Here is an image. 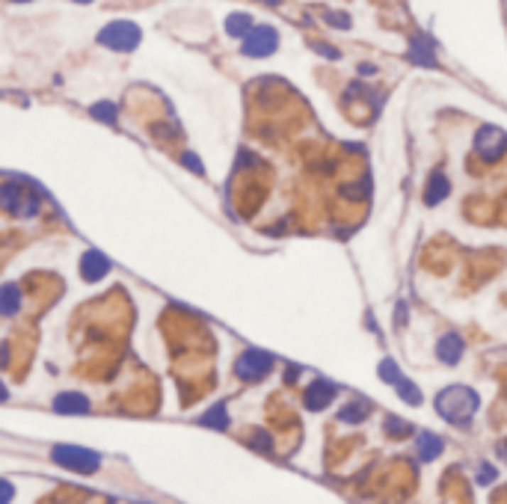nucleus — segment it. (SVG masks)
I'll use <instances>...</instances> for the list:
<instances>
[{
    "mask_svg": "<svg viewBox=\"0 0 507 504\" xmlns=\"http://www.w3.org/2000/svg\"><path fill=\"white\" fill-rule=\"evenodd\" d=\"M0 486H4V501H9V498H12V483H9V481H4Z\"/></svg>",
    "mask_w": 507,
    "mask_h": 504,
    "instance_id": "nucleus-25",
    "label": "nucleus"
},
{
    "mask_svg": "<svg viewBox=\"0 0 507 504\" xmlns=\"http://www.w3.org/2000/svg\"><path fill=\"white\" fill-rule=\"evenodd\" d=\"M77 4H89V0H77Z\"/></svg>",
    "mask_w": 507,
    "mask_h": 504,
    "instance_id": "nucleus-26",
    "label": "nucleus"
},
{
    "mask_svg": "<svg viewBox=\"0 0 507 504\" xmlns=\"http://www.w3.org/2000/svg\"><path fill=\"white\" fill-rule=\"evenodd\" d=\"M143 39V30L133 21H110L98 33V42L110 50H133Z\"/></svg>",
    "mask_w": 507,
    "mask_h": 504,
    "instance_id": "nucleus-3",
    "label": "nucleus"
},
{
    "mask_svg": "<svg viewBox=\"0 0 507 504\" xmlns=\"http://www.w3.org/2000/svg\"><path fill=\"white\" fill-rule=\"evenodd\" d=\"M89 410H92L89 398L80 392H60L54 398V412H60V415H87Z\"/></svg>",
    "mask_w": 507,
    "mask_h": 504,
    "instance_id": "nucleus-11",
    "label": "nucleus"
},
{
    "mask_svg": "<svg viewBox=\"0 0 507 504\" xmlns=\"http://www.w3.org/2000/svg\"><path fill=\"white\" fill-rule=\"evenodd\" d=\"M448 196H451V181L436 170L427 181V187H425V202L427 205H439V202H445Z\"/></svg>",
    "mask_w": 507,
    "mask_h": 504,
    "instance_id": "nucleus-13",
    "label": "nucleus"
},
{
    "mask_svg": "<svg viewBox=\"0 0 507 504\" xmlns=\"http://www.w3.org/2000/svg\"><path fill=\"white\" fill-rule=\"evenodd\" d=\"M504 148H507V133L501 131V128H496V125H484V128H478V133H475V151H478V158H484V160H498L501 155H504Z\"/></svg>",
    "mask_w": 507,
    "mask_h": 504,
    "instance_id": "nucleus-6",
    "label": "nucleus"
},
{
    "mask_svg": "<svg viewBox=\"0 0 507 504\" xmlns=\"http://www.w3.org/2000/svg\"><path fill=\"white\" fill-rule=\"evenodd\" d=\"M4 205H6L9 214L30 220V217H36V211H39V199L30 196V193H27L24 187H18L15 181H6V184H4Z\"/></svg>",
    "mask_w": 507,
    "mask_h": 504,
    "instance_id": "nucleus-7",
    "label": "nucleus"
},
{
    "mask_svg": "<svg viewBox=\"0 0 507 504\" xmlns=\"http://www.w3.org/2000/svg\"><path fill=\"white\" fill-rule=\"evenodd\" d=\"M380 380L383 383H392V385H398L403 380V374L398 371V362L395 359H383L380 362Z\"/></svg>",
    "mask_w": 507,
    "mask_h": 504,
    "instance_id": "nucleus-20",
    "label": "nucleus"
},
{
    "mask_svg": "<svg viewBox=\"0 0 507 504\" xmlns=\"http://www.w3.org/2000/svg\"><path fill=\"white\" fill-rule=\"evenodd\" d=\"M184 166H187V170H193L196 175H205V170H202L199 158H196V155H190V151H187V155H184Z\"/></svg>",
    "mask_w": 507,
    "mask_h": 504,
    "instance_id": "nucleus-24",
    "label": "nucleus"
},
{
    "mask_svg": "<svg viewBox=\"0 0 507 504\" xmlns=\"http://www.w3.org/2000/svg\"><path fill=\"white\" fill-rule=\"evenodd\" d=\"M445 451V445H442V439H439L436 433H430V430H421L418 436H415V454H418V460H425V463H433L439 454Z\"/></svg>",
    "mask_w": 507,
    "mask_h": 504,
    "instance_id": "nucleus-12",
    "label": "nucleus"
},
{
    "mask_svg": "<svg viewBox=\"0 0 507 504\" xmlns=\"http://www.w3.org/2000/svg\"><path fill=\"white\" fill-rule=\"evenodd\" d=\"M433 407H436V412L442 415L448 424L469 427L471 418H475L478 410H481V398H478L475 389H469V385L454 383V385H445V389L436 395Z\"/></svg>",
    "mask_w": 507,
    "mask_h": 504,
    "instance_id": "nucleus-1",
    "label": "nucleus"
},
{
    "mask_svg": "<svg viewBox=\"0 0 507 504\" xmlns=\"http://www.w3.org/2000/svg\"><path fill=\"white\" fill-rule=\"evenodd\" d=\"M12 4H24V0H12Z\"/></svg>",
    "mask_w": 507,
    "mask_h": 504,
    "instance_id": "nucleus-27",
    "label": "nucleus"
},
{
    "mask_svg": "<svg viewBox=\"0 0 507 504\" xmlns=\"http://www.w3.org/2000/svg\"><path fill=\"white\" fill-rule=\"evenodd\" d=\"M398 392H400V398L407 400V403H413V407H418V403H421V392H418V385H415V383H410L407 377H403V380L398 383Z\"/></svg>",
    "mask_w": 507,
    "mask_h": 504,
    "instance_id": "nucleus-21",
    "label": "nucleus"
},
{
    "mask_svg": "<svg viewBox=\"0 0 507 504\" xmlns=\"http://www.w3.org/2000/svg\"><path fill=\"white\" fill-rule=\"evenodd\" d=\"M463 353H466V341L460 332H445L436 341V359L442 365H457L463 359Z\"/></svg>",
    "mask_w": 507,
    "mask_h": 504,
    "instance_id": "nucleus-9",
    "label": "nucleus"
},
{
    "mask_svg": "<svg viewBox=\"0 0 507 504\" xmlns=\"http://www.w3.org/2000/svg\"><path fill=\"white\" fill-rule=\"evenodd\" d=\"M386 433H388V436H407V433H413V427H410L407 422H400V418L388 415V418H386Z\"/></svg>",
    "mask_w": 507,
    "mask_h": 504,
    "instance_id": "nucleus-22",
    "label": "nucleus"
},
{
    "mask_svg": "<svg viewBox=\"0 0 507 504\" xmlns=\"http://www.w3.org/2000/svg\"><path fill=\"white\" fill-rule=\"evenodd\" d=\"M199 424H202V427H217V430L229 427V412H226V403H214V407L199 418Z\"/></svg>",
    "mask_w": 507,
    "mask_h": 504,
    "instance_id": "nucleus-16",
    "label": "nucleus"
},
{
    "mask_svg": "<svg viewBox=\"0 0 507 504\" xmlns=\"http://www.w3.org/2000/svg\"><path fill=\"white\" fill-rule=\"evenodd\" d=\"M279 48V33L270 27V24H261V27H252L249 33H246V39H244V45H241V50L246 57H256V60H261V57H270L273 50Z\"/></svg>",
    "mask_w": 507,
    "mask_h": 504,
    "instance_id": "nucleus-5",
    "label": "nucleus"
},
{
    "mask_svg": "<svg viewBox=\"0 0 507 504\" xmlns=\"http://www.w3.org/2000/svg\"><path fill=\"white\" fill-rule=\"evenodd\" d=\"M256 27L252 24V18L246 12H234V15H229V21H226V33L231 39H246V33Z\"/></svg>",
    "mask_w": 507,
    "mask_h": 504,
    "instance_id": "nucleus-15",
    "label": "nucleus"
},
{
    "mask_svg": "<svg viewBox=\"0 0 507 504\" xmlns=\"http://www.w3.org/2000/svg\"><path fill=\"white\" fill-rule=\"evenodd\" d=\"M92 119H101V122H116V116H119V110H116V104H110V101H98V104H92Z\"/></svg>",
    "mask_w": 507,
    "mask_h": 504,
    "instance_id": "nucleus-19",
    "label": "nucleus"
},
{
    "mask_svg": "<svg viewBox=\"0 0 507 504\" xmlns=\"http://www.w3.org/2000/svg\"><path fill=\"white\" fill-rule=\"evenodd\" d=\"M335 392H338V389H335L329 380H315V383H309L306 395H302V407H306L309 412L327 410L329 403H332V398H335Z\"/></svg>",
    "mask_w": 507,
    "mask_h": 504,
    "instance_id": "nucleus-8",
    "label": "nucleus"
},
{
    "mask_svg": "<svg viewBox=\"0 0 507 504\" xmlns=\"http://www.w3.org/2000/svg\"><path fill=\"white\" fill-rule=\"evenodd\" d=\"M368 412H371V403L365 398H359V400L344 403V407L338 410V418H342L344 424H359V422H365V418H368Z\"/></svg>",
    "mask_w": 507,
    "mask_h": 504,
    "instance_id": "nucleus-14",
    "label": "nucleus"
},
{
    "mask_svg": "<svg viewBox=\"0 0 507 504\" xmlns=\"http://www.w3.org/2000/svg\"><path fill=\"white\" fill-rule=\"evenodd\" d=\"M270 371H273V356L264 353V350H258V347L244 350L238 356V362H234V374H238L241 380H246V383L264 380Z\"/></svg>",
    "mask_w": 507,
    "mask_h": 504,
    "instance_id": "nucleus-4",
    "label": "nucleus"
},
{
    "mask_svg": "<svg viewBox=\"0 0 507 504\" xmlns=\"http://www.w3.org/2000/svg\"><path fill=\"white\" fill-rule=\"evenodd\" d=\"M410 60H413V62H418V65H436V60H433V54H430V45H427L425 39H421V36H415V39H413Z\"/></svg>",
    "mask_w": 507,
    "mask_h": 504,
    "instance_id": "nucleus-18",
    "label": "nucleus"
},
{
    "mask_svg": "<svg viewBox=\"0 0 507 504\" xmlns=\"http://www.w3.org/2000/svg\"><path fill=\"white\" fill-rule=\"evenodd\" d=\"M110 258L104 256V252H95V249H87L83 252V258H80V276L87 279V282H98V279H104L110 273Z\"/></svg>",
    "mask_w": 507,
    "mask_h": 504,
    "instance_id": "nucleus-10",
    "label": "nucleus"
},
{
    "mask_svg": "<svg viewBox=\"0 0 507 504\" xmlns=\"http://www.w3.org/2000/svg\"><path fill=\"white\" fill-rule=\"evenodd\" d=\"M496 478H498V472H496V469L489 466V463H481V472H478V483H481V486H486V483H493Z\"/></svg>",
    "mask_w": 507,
    "mask_h": 504,
    "instance_id": "nucleus-23",
    "label": "nucleus"
},
{
    "mask_svg": "<svg viewBox=\"0 0 507 504\" xmlns=\"http://www.w3.org/2000/svg\"><path fill=\"white\" fill-rule=\"evenodd\" d=\"M50 460H54L60 469H69V472H77V475H92L101 466V457L95 451L80 448V445H69V442L50 448Z\"/></svg>",
    "mask_w": 507,
    "mask_h": 504,
    "instance_id": "nucleus-2",
    "label": "nucleus"
},
{
    "mask_svg": "<svg viewBox=\"0 0 507 504\" xmlns=\"http://www.w3.org/2000/svg\"><path fill=\"white\" fill-rule=\"evenodd\" d=\"M0 300H4V302H0V309H4L6 317L18 312V306H21V291H18V285L6 282V285H4V294H0Z\"/></svg>",
    "mask_w": 507,
    "mask_h": 504,
    "instance_id": "nucleus-17",
    "label": "nucleus"
}]
</instances>
